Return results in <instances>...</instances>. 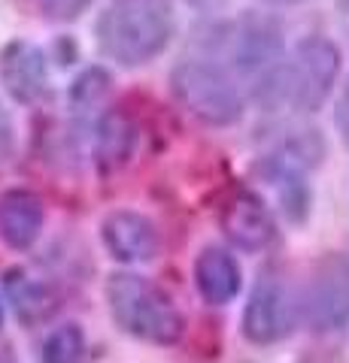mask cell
<instances>
[{
	"mask_svg": "<svg viewBox=\"0 0 349 363\" xmlns=\"http://www.w3.org/2000/svg\"><path fill=\"white\" fill-rule=\"evenodd\" d=\"M340 76V49L322 33L304 37L289 58L255 79L252 97L267 112H316Z\"/></svg>",
	"mask_w": 349,
	"mask_h": 363,
	"instance_id": "1",
	"label": "cell"
},
{
	"mask_svg": "<svg viewBox=\"0 0 349 363\" xmlns=\"http://www.w3.org/2000/svg\"><path fill=\"white\" fill-rule=\"evenodd\" d=\"M173 37V0H109L95 21L97 52L125 70L152 64Z\"/></svg>",
	"mask_w": 349,
	"mask_h": 363,
	"instance_id": "2",
	"label": "cell"
},
{
	"mask_svg": "<svg viewBox=\"0 0 349 363\" xmlns=\"http://www.w3.org/2000/svg\"><path fill=\"white\" fill-rule=\"evenodd\" d=\"M198 55L225 64L234 76H264L270 67L286 58V37L274 16L264 13H243L237 18L216 21L200 30Z\"/></svg>",
	"mask_w": 349,
	"mask_h": 363,
	"instance_id": "3",
	"label": "cell"
},
{
	"mask_svg": "<svg viewBox=\"0 0 349 363\" xmlns=\"http://www.w3.org/2000/svg\"><path fill=\"white\" fill-rule=\"evenodd\" d=\"M171 94L191 118L207 128H231L243 118L246 97L240 79L207 55H186L171 70Z\"/></svg>",
	"mask_w": 349,
	"mask_h": 363,
	"instance_id": "4",
	"label": "cell"
},
{
	"mask_svg": "<svg viewBox=\"0 0 349 363\" xmlns=\"http://www.w3.org/2000/svg\"><path fill=\"white\" fill-rule=\"evenodd\" d=\"M107 306L122 330L152 345H173L183 336V315L152 279L137 272H112L107 279Z\"/></svg>",
	"mask_w": 349,
	"mask_h": 363,
	"instance_id": "5",
	"label": "cell"
},
{
	"mask_svg": "<svg viewBox=\"0 0 349 363\" xmlns=\"http://www.w3.org/2000/svg\"><path fill=\"white\" fill-rule=\"evenodd\" d=\"M304 318L313 330L331 333L349 324V260L340 255L322 257L301 300Z\"/></svg>",
	"mask_w": 349,
	"mask_h": 363,
	"instance_id": "6",
	"label": "cell"
},
{
	"mask_svg": "<svg viewBox=\"0 0 349 363\" xmlns=\"http://www.w3.org/2000/svg\"><path fill=\"white\" fill-rule=\"evenodd\" d=\"M298 321V303L289 285L274 272H264L243 309V336L255 345H274L291 333Z\"/></svg>",
	"mask_w": 349,
	"mask_h": 363,
	"instance_id": "7",
	"label": "cell"
},
{
	"mask_svg": "<svg viewBox=\"0 0 349 363\" xmlns=\"http://www.w3.org/2000/svg\"><path fill=\"white\" fill-rule=\"evenodd\" d=\"M0 88L13 104L33 106L49 94V58L37 43L9 40L0 49Z\"/></svg>",
	"mask_w": 349,
	"mask_h": 363,
	"instance_id": "8",
	"label": "cell"
},
{
	"mask_svg": "<svg viewBox=\"0 0 349 363\" xmlns=\"http://www.w3.org/2000/svg\"><path fill=\"white\" fill-rule=\"evenodd\" d=\"M219 227L243 252H264L276 236L274 215H270L264 197H258L249 188L234 191V194L222 203Z\"/></svg>",
	"mask_w": 349,
	"mask_h": 363,
	"instance_id": "9",
	"label": "cell"
},
{
	"mask_svg": "<svg viewBox=\"0 0 349 363\" xmlns=\"http://www.w3.org/2000/svg\"><path fill=\"white\" fill-rule=\"evenodd\" d=\"M100 240L112 260L122 264H146L159 255V227L149 215L134 209L109 212L100 224Z\"/></svg>",
	"mask_w": 349,
	"mask_h": 363,
	"instance_id": "10",
	"label": "cell"
},
{
	"mask_svg": "<svg viewBox=\"0 0 349 363\" xmlns=\"http://www.w3.org/2000/svg\"><path fill=\"white\" fill-rule=\"evenodd\" d=\"M46 224V203L28 188H6L0 194V242L13 252H28Z\"/></svg>",
	"mask_w": 349,
	"mask_h": 363,
	"instance_id": "11",
	"label": "cell"
},
{
	"mask_svg": "<svg viewBox=\"0 0 349 363\" xmlns=\"http://www.w3.org/2000/svg\"><path fill=\"white\" fill-rule=\"evenodd\" d=\"M243 272L234 255L222 245L200 248L195 257V288L210 306H225L240 294Z\"/></svg>",
	"mask_w": 349,
	"mask_h": 363,
	"instance_id": "12",
	"label": "cell"
},
{
	"mask_svg": "<svg viewBox=\"0 0 349 363\" xmlns=\"http://www.w3.org/2000/svg\"><path fill=\"white\" fill-rule=\"evenodd\" d=\"M255 176L276 194V203L291 221H304L310 212V188L304 182V167L291 164L283 155H264L255 164Z\"/></svg>",
	"mask_w": 349,
	"mask_h": 363,
	"instance_id": "13",
	"label": "cell"
},
{
	"mask_svg": "<svg viewBox=\"0 0 349 363\" xmlns=\"http://www.w3.org/2000/svg\"><path fill=\"white\" fill-rule=\"evenodd\" d=\"M92 155L95 164L100 169H119L122 164L131 157L134 143H137V133H134V124L122 116V112H104L95 121V136H92Z\"/></svg>",
	"mask_w": 349,
	"mask_h": 363,
	"instance_id": "14",
	"label": "cell"
},
{
	"mask_svg": "<svg viewBox=\"0 0 349 363\" xmlns=\"http://www.w3.org/2000/svg\"><path fill=\"white\" fill-rule=\"evenodd\" d=\"M4 291L6 300L13 303L16 315L25 324H37L46 321V318L55 312V294L43 279L31 276L28 269H9L4 276Z\"/></svg>",
	"mask_w": 349,
	"mask_h": 363,
	"instance_id": "15",
	"label": "cell"
},
{
	"mask_svg": "<svg viewBox=\"0 0 349 363\" xmlns=\"http://www.w3.org/2000/svg\"><path fill=\"white\" fill-rule=\"evenodd\" d=\"M112 88V76L104 67H85V70L73 79L70 91H67V100H70V109L76 116H92L104 106V100L109 97Z\"/></svg>",
	"mask_w": 349,
	"mask_h": 363,
	"instance_id": "16",
	"label": "cell"
},
{
	"mask_svg": "<svg viewBox=\"0 0 349 363\" xmlns=\"http://www.w3.org/2000/svg\"><path fill=\"white\" fill-rule=\"evenodd\" d=\"M85 351V336L80 330V324H64L43 339L40 357L43 363H76Z\"/></svg>",
	"mask_w": 349,
	"mask_h": 363,
	"instance_id": "17",
	"label": "cell"
},
{
	"mask_svg": "<svg viewBox=\"0 0 349 363\" xmlns=\"http://www.w3.org/2000/svg\"><path fill=\"white\" fill-rule=\"evenodd\" d=\"M92 4L95 0H40V9H43V16L52 21H73Z\"/></svg>",
	"mask_w": 349,
	"mask_h": 363,
	"instance_id": "18",
	"label": "cell"
},
{
	"mask_svg": "<svg viewBox=\"0 0 349 363\" xmlns=\"http://www.w3.org/2000/svg\"><path fill=\"white\" fill-rule=\"evenodd\" d=\"M334 124H337V130L343 133V140H346V145H349V76H346V82H343V88H340V97H337Z\"/></svg>",
	"mask_w": 349,
	"mask_h": 363,
	"instance_id": "19",
	"label": "cell"
},
{
	"mask_svg": "<svg viewBox=\"0 0 349 363\" xmlns=\"http://www.w3.org/2000/svg\"><path fill=\"white\" fill-rule=\"evenodd\" d=\"M9 155H13V118H9V112L0 104V164Z\"/></svg>",
	"mask_w": 349,
	"mask_h": 363,
	"instance_id": "20",
	"label": "cell"
},
{
	"mask_svg": "<svg viewBox=\"0 0 349 363\" xmlns=\"http://www.w3.org/2000/svg\"><path fill=\"white\" fill-rule=\"evenodd\" d=\"M186 4L191 9H198V13H222L231 0H186Z\"/></svg>",
	"mask_w": 349,
	"mask_h": 363,
	"instance_id": "21",
	"label": "cell"
},
{
	"mask_svg": "<svg viewBox=\"0 0 349 363\" xmlns=\"http://www.w3.org/2000/svg\"><path fill=\"white\" fill-rule=\"evenodd\" d=\"M337 9H340L343 18H349V0H337Z\"/></svg>",
	"mask_w": 349,
	"mask_h": 363,
	"instance_id": "22",
	"label": "cell"
},
{
	"mask_svg": "<svg viewBox=\"0 0 349 363\" xmlns=\"http://www.w3.org/2000/svg\"><path fill=\"white\" fill-rule=\"evenodd\" d=\"M0 363H16V360H13V354H9V351H0Z\"/></svg>",
	"mask_w": 349,
	"mask_h": 363,
	"instance_id": "23",
	"label": "cell"
},
{
	"mask_svg": "<svg viewBox=\"0 0 349 363\" xmlns=\"http://www.w3.org/2000/svg\"><path fill=\"white\" fill-rule=\"evenodd\" d=\"M267 4H301V0H267Z\"/></svg>",
	"mask_w": 349,
	"mask_h": 363,
	"instance_id": "24",
	"label": "cell"
},
{
	"mask_svg": "<svg viewBox=\"0 0 349 363\" xmlns=\"http://www.w3.org/2000/svg\"><path fill=\"white\" fill-rule=\"evenodd\" d=\"M0 327H4V306H0Z\"/></svg>",
	"mask_w": 349,
	"mask_h": 363,
	"instance_id": "25",
	"label": "cell"
}]
</instances>
